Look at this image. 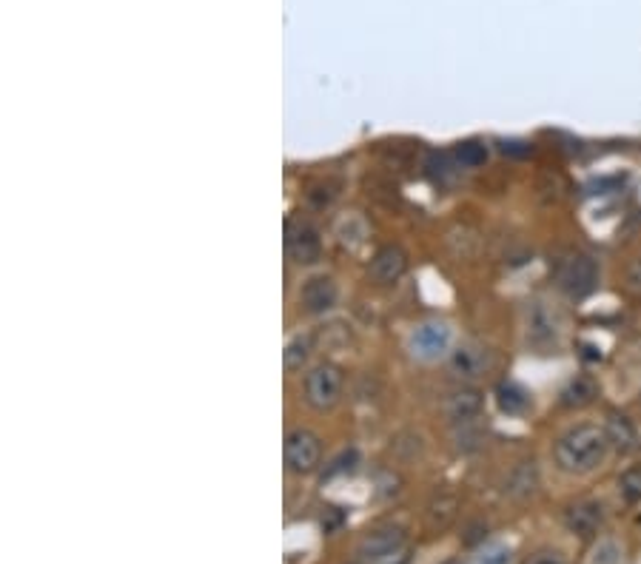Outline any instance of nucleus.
<instances>
[{
    "label": "nucleus",
    "mask_w": 641,
    "mask_h": 564,
    "mask_svg": "<svg viewBox=\"0 0 641 564\" xmlns=\"http://www.w3.org/2000/svg\"><path fill=\"white\" fill-rule=\"evenodd\" d=\"M610 433L607 428H599V425H573L570 431H565L556 445H553V456H556V465L565 470V473H573V476H585V473H593L596 468H602L610 456Z\"/></svg>",
    "instance_id": "f257e3e1"
},
{
    "label": "nucleus",
    "mask_w": 641,
    "mask_h": 564,
    "mask_svg": "<svg viewBox=\"0 0 641 564\" xmlns=\"http://www.w3.org/2000/svg\"><path fill=\"white\" fill-rule=\"evenodd\" d=\"M362 564H405L408 562V542L405 530L394 525L377 527L368 536H362L357 547Z\"/></svg>",
    "instance_id": "f03ea898"
},
{
    "label": "nucleus",
    "mask_w": 641,
    "mask_h": 564,
    "mask_svg": "<svg viewBox=\"0 0 641 564\" xmlns=\"http://www.w3.org/2000/svg\"><path fill=\"white\" fill-rule=\"evenodd\" d=\"M556 282L570 300H585L587 294H593L599 285V265L590 254L570 251L556 268Z\"/></svg>",
    "instance_id": "7ed1b4c3"
},
{
    "label": "nucleus",
    "mask_w": 641,
    "mask_h": 564,
    "mask_svg": "<svg viewBox=\"0 0 641 564\" xmlns=\"http://www.w3.org/2000/svg\"><path fill=\"white\" fill-rule=\"evenodd\" d=\"M565 334V320L556 308H550L547 302H530L525 311V339L530 348L536 351H550L559 348Z\"/></svg>",
    "instance_id": "20e7f679"
},
{
    "label": "nucleus",
    "mask_w": 641,
    "mask_h": 564,
    "mask_svg": "<svg viewBox=\"0 0 641 564\" xmlns=\"http://www.w3.org/2000/svg\"><path fill=\"white\" fill-rule=\"evenodd\" d=\"M342 396V371L331 362H322L305 374V402L314 411H331Z\"/></svg>",
    "instance_id": "39448f33"
},
{
    "label": "nucleus",
    "mask_w": 641,
    "mask_h": 564,
    "mask_svg": "<svg viewBox=\"0 0 641 564\" xmlns=\"http://www.w3.org/2000/svg\"><path fill=\"white\" fill-rule=\"evenodd\" d=\"M322 459V445H320V436L314 431H308V428H294V431L285 436V462H288V468L294 470V473H311V470H317Z\"/></svg>",
    "instance_id": "423d86ee"
},
{
    "label": "nucleus",
    "mask_w": 641,
    "mask_h": 564,
    "mask_svg": "<svg viewBox=\"0 0 641 564\" xmlns=\"http://www.w3.org/2000/svg\"><path fill=\"white\" fill-rule=\"evenodd\" d=\"M604 525V505L599 499H576L565 508V527L579 536V539H590L596 536Z\"/></svg>",
    "instance_id": "0eeeda50"
},
{
    "label": "nucleus",
    "mask_w": 641,
    "mask_h": 564,
    "mask_svg": "<svg viewBox=\"0 0 641 564\" xmlns=\"http://www.w3.org/2000/svg\"><path fill=\"white\" fill-rule=\"evenodd\" d=\"M288 257L297 265H311L322 257V237L311 223H294L285 234Z\"/></svg>",
    "instance_id": "6e6552de"
},
{
    "label": "nucleus",
    "mask_w": 641,
    "mask_h": 564,
    "mask_svg": "<svg viewBox=\"0 0 641 564\" xmlns=\"http://www.w3.org/2000/svg\"><path fill=\"white\" fill-rule=\"evenodd\" d=\"M337 300H340V285L331 277L320 274V277H311V280L302 282L300 302L308 314H325V311H331L337 305Z\"/></svg>",
    "instance_id": "1a4fd4ad"
},
{
    "label": "nucleus",
    "mask_w": 641,
    "mask_h": 564,
    "mask_svg": "<svg viewBox=\"0 0 641 564\" xmlns=\"http://www.w3.org/2000/svg\"><path fill=\"white\" fill-rule=\"evenodd\" d=\"M445 351H451V331L439 322H431V325H422L416 328L411 334V354L425 362L431 359H439Z\"/></svg>",
    "instance_id": "9d476101"
},
{
    "label": "nucleus",
    "mask_w": 641,
    "mask_h": 564,
    "mask_svg": "<svg viewBox=\"0 0 641 564\" xmlns=\"http://www.w3.org/2000/svg\"><path fill=\"white\" fill-rule=\"evenodd\" d=\"M405 271H408V257L396 245H382L371 260V277L379 285H394L405 277Z\"/></svg>",
    "instance_id": "9b49d317"
},
{
    "label": "nucleus",
    "mask_w": 641,
    "mask_h": 564,
    "mask_svg": "<svg viewBox=\"0 0 641 564\" xmlns=\"http://www.w3.org/2000/svg\"><path fill=\"white\" fill-rule=\"evenodd\" d=\"M491 351L482 348V345H462L451 354V368L453 374L462 376V379H476L491 368Z\"/></svg>",
    "instance_id": "f8f14e48"
},
{
    "label": "nucleus",
    "mask_w": 641,
    "mask_h": 564,
    "mask_svg": "<svg viewBox=\"0 0 641 564\" xmlns=\"http://www.w3.org/2000/svg\"><path fill=\"white\" fill-rule=\"evenodd\" d=\"M482 414V394L473 391V388H465V391H456V394L448 399V416L453 422H473L479 419Z\"/></svg>",
    "instance_id": "ddd939ff"
},
{
    "label": "nucleus",
    "mask_w": 641,
    "mask_h": 564,
    "mask_svg": "<svg viewBox=\"0 0 641 564\" xmlns=\"http://www.w3.org/2000/svg\"><path fill=\"white\" fill-rule=\"evenodd\" d=\"M596 396H599V388H596V382L590 376H573L565 388H562L559 402L565 408H587Z\"/></svg>",
    "instance_id": "4468645a"
},
{
    "label": "nucleus",
    "mask_w": 641,
    "mask_h": 564,
    "mask_svg": "<svg viewBox=\"0 0 641 564\" xmlns=\"http://www.w3.org/2000/svg\"><path fill=\"white\" fill-rule=\"evenodd\" d=\"M536 485H539V470H536V465H533V462H522V465L508 476L505 493L516 496V499H525V496H533V493H536Z\"/></svg>",
    "instance_id": "2eb2a0df"
},
{
    "label": "nucleus",
    "mask_w": 641,
    "mask_h": 564,
    "mask_svg": "<svg viewBox=\"0 0 641 564\" xmlns=\"http://www.w3.org/2000/svg\"><path fill=\"white\" fill-rule=\"evenodd\" d=\"M496 399H499V408L508 416L525 414L530 405L528 391H525L522 385H516V382H502L499 391H496Z\"/></svg>",
    "instance_id": "dca6fc26"
},
{
    "label": "nucleus",
    "mask_w": 641,
    "mask_h": 564,
    "mask_svg": "<svg viewBox=\"0 0 641 564\" xmlns=\"http://www.w3.org/2000/svg\"><path fill=\"white\" fill-rule=\"evenodd\" d=\"M311 351H314V337L311 334H294V337L285 342V368H291V371H297L302 368V362L311 357Z\"/></svg>",
    "instance_id": "f3484780"
},
{
    "label": "nucleus",
    "mask_w": 641,
    "mask_h": 564,
    "mask_svg": "<svg viewBox=\"0 0 641 564\" xmlns=\"http://www.w3.org/2000/svg\"><path fill=\"white\" fill-rule=\"evenodd\" d=\"M607 433H610V442L622 451H630L636 445V428L627 416H610Z\"/></svg>",
    "instance_id": "a211bd4d"
},
{
    "label": "nucleus",
    "mask_w": 641,
    "mask_h": 564,
    "mask_svg": "<svg viewBox=\"0 0 641 564\" xmlns=\"http://www.w3.org/2000/svg\"><path fill=\"white\" fill-rule=\"evenodd\" d=\"M485 160H488V146L485 143H462L459 149H456V163L462 166V169H479V166H485Z\"/></svg>",
    "instance_id": "6ab92c4d"
},
{
    "label": "nucleus",
    "mask_w": 641,
    "mask_h": 564,
    "mask_svg": "<svg viewBox=\"0 0 641 564\" xmlns=\"http://www.w3.org/2000/svg\"><path fill=\"white\" fill-rule=\"evenodd\" d=\"M619 496H622L624 502H630V505L641 502V465L627 468L619 476Z\"/></svg>",
    "instance_id": "aec40b11"
},
{
    "label": "nucleus",
    "mask_w": 641,
    "mask_h": 564,
    "mask_svg": "<svg viewBox=\"0 0 641 564\" xmlns=\"http://www.w3.org/2000/svg\"><path fill=\"white\" fill-rule=\"evenodd\" d=\"M453 516H456V502L453 499H436L428 508V525L434 530H445L453 522Z\"/></svg>",
    "instance_id": "412c9836"
},
{
    "label": "nucleus",
    "mask_w": 641,
    "mask_h": 564,
    "mask_svg": "<svg viewBox=\"0 0 641 564\" xmlns=\"http://www.w3.org/2000/svg\"><path fill=\"white\" fill-rule=\"evenodd\" d=\"M473 564H510V547L505 545L485 547V550L476 556V562Z\"/></svg>",
    "instance_id": "4be33fe9"
},
{
    "label": "nucleus",
    "mask_w": 641,
    "mask_h": 564,
    "mask_svg": "<svg viewBox=\"0 0 641 564\" xmlns=\"http://www.w3.org/2000/svg\"><path fill=\"white\" fill-rule=\"evenodd\" d=\"M357 451H342V456L340 459H334V462H331V465H334V468H328V476H334V473H345V470H351L354 468V465H357Z\"/></svg>",
    "instance_id": "5701e85b"
},
{
    "label": "nucleus",
    "mask_w": 641,
    "mask_h": 564,
    "mask_svg": "<svg viewBox=\"0 0 641 564\" xmlns=\"http://www.w3.org/2000/svg\"><path fill=\"white\" fill-rule=\"evenodd\" d=\"M525 564H567V562L559 550H539V553H533Z\"/></svg>",
    "instance_id": "b1692460"
},
{
    "label": "nucleus",
    "mask_w": 641,
    "mask_h": 564,
    "mask_svg": "<svg viewBox=\"0 0 641 564\" xmlns=\"http://www.w3.org/2000/svg\"><path fill=\"white\" fill-rule=\"evenodd\" d=\"M627 288L641 297V257H636L633 263L627 265Z\"/></svg>",
    "instance_id": "393cba45"
},
{
    "label": "nucleus",
    "mask_w": 641,
    "mask_h": 564,
    "mask_svg": "<svg viewBox=\"0 0 641 564\" xmlns=\"http://www.w3.org/2000/svg\"><path fill=\"white\" fill-rule=\"evenodd\" d=\"M593 564H619V550H616V545H613V542H604V545L596 550Z\"/></svg>",
    "instance_id": "a878e982"
},
{
    "label": "nucleus",
    "mask_w": 641,
    "mask_h": 564,
    "mask_svg": "<svg viewBox=\"0 0 641 564\" xmlns=\"http://www.w3.org/2000/svg\"><path fill=\"white\" fill-rule=\"evenodd\" d=\"M442 564H459V562H453V559H451V562H442Z\"/></svg>",
    "instance_id": "bb28decb"
}]
</instances>
